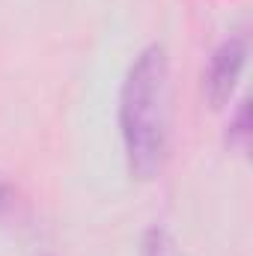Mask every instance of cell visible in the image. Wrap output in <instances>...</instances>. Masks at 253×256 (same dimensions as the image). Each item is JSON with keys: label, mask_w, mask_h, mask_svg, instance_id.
Here are the masks:
<instances>
[{"label": "cell", "mask_w": 253, "mask_h": 256, "mask_svg": "<svg viewBox=\"0 0 253 256\" xmlns=\"http://www.w3.org/2000/svg\"><path fill=\"white\" fill-rule=\"evenodd\" d=\"M120 134L134 179H155L170 152V60L164 45H146L120 90Z\"/></svg>", "instance_id": "cell-1"}, {"label": "cell", "mask_w": 253, "mask_h": 256, "mask_svg": "<svg viewBox=\"0 0 253 256\" xmlns=\"http://www.w3.org/2000/svg\"><path fill=\"white\" fill-rule=\"evenodd\" d=\"M244 63H248V39L244 36H230L214 48L212 60L206 66V78H202V90H206V98L212 108H224L232 98V92L242 80Z\"/></svg>", "instance_id": "cell-2"}, {"label": "cell", "mask_w": 253, "mask_h": 256, "mask_svg": "<svg viewBox=\"0 0 253 256\" xmlns=\"http://www.w3.org/2000/svg\"><path fill=\"white\" fill-rule=\"evenodd\" d=\"M140 256H182L176 238L164 226H149L140 242Z\"/></svg>", "instance_id": "cell-3"}, {"label": "cell", "mask_w": 253, "mask_h": 256, "mask_svg": "<svg viewBox=\"0 0 253 256\" xmlns=\"http://www.w3.org/2000/svg\"><path fill=\"white\" fill-rule=\"evenodd\" d=\"M226 137L236 149H242V152L248 149V140H250V108H248V102H242L236 116L230 120V134Z\"/></svg>", "instance_id": "cell-4"}, {"label": "cell", "mask_w": 253, "mask_h": 256, "mask_svg": "<svg viewBox=\"0 0 253 256\" xmlns=\"http://www.w3.org/2000/svg\"><path fill=\"white\" fill-rule=\"evenodd\" d=\"M18 214V191L9 179L0 176V220H9Z\"/></svg>", "instance_id": "cell-5"}]
</instances>
